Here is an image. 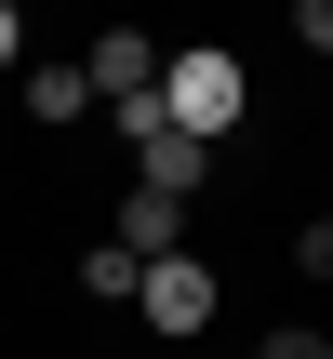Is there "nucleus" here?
<instances>
[{
    "label": "nucleus",
    "instance_id": "6e6552de",
    "mask_svg": "<svg viewBox=\"0 0 333 359\" xmlns=\"http://www.w3.org/2000/svg\"><path fill=\"white\" fill-rule=\"evenodd\" d=\"M294 40H307V53H333V0H294Z\"/></svg>",
    "mask_w": 333,
    "mask_h": 359
},
{
    "label": "nucleus",
    "instance_id": "0eeeda50",
    "mask_svg": "<svg viewBox=\"0 0 333 359\" xmlns=\"http://www.w3.org/2000/svg\"><path fill=\"white\" fill-rule=\"evenodd\" d=\"M254 359H333V333H320V320H280V333H267Z\"/></svg>",
    "mask_w": 333,
    "mask_h": 359
},
{
    "label": "nucleus",
    "instance_id": "7ed1b4c3",
    "mask_svg": "<svg viewBox=\"0 0 333 359\" xmlns=\"http://www.w3.org/2000/svg\"><path fill=\"white\" fill-rule=\"evenodd\" d=\"M80 80H93V93H120V107H133V93H147V80H160V40H147V27H107V40H93V53H80Z\"/></svg>",
    "mask_w": 333,
    "mask_h": 359
},
{
    "label": "nucleus",
    "instance_id": "1a4fd4ad",
    "mask_svg": "<svg viewBox=\"0 0 333 359\" xmlns=\"http://www.w3.org/2000/svg\"><path fill=\"white\" fill-rule=\"evenodd\" d=\"M294 266H307V280H333V213L307 226V240H294Z\"/></svg>",
    "mask_w": 333,
    "mask_h": 359
},
{
    "label": "nucleus",
    "instance_id": "f03ea898",
    "mask_svg": "<svg viewBox=\"0 0 333 359\" xmlns=\"http://www.w3.org/2000/svg\"><path fill=\"white\" fill-rule=\"evenodd\" d=\"M133 306H147V333H200V320H214V266H200V253H160V266L133 280Z\"/></svg>",
    "mask_w": 333,
    "mask_h": 359
},
{
    "label": "nucleus",
    "instance_id": "9d476101",
    "mask_svg": "<svg viewBox=\"0 0 333 359\" xmlns=\"http://www.w3.org/2000/svg\"><path fill=\"white\" fill-rule=\"evenodd\" d=\"M13 67H27V13L0 0V80H13Z\"/></svg>",
    "mask_w": 333,
    "mask_h": 359
},
{
    "label": "nucleus",
    "instance_id": "423d86ee",
    "mask_svg": "<svg viewBox=\"0 0 333 359\" xmlns=\"http://www.w3.org/2000/svg\"><path fill=\"white\" fill-rule=\"evenodd\" d=\"M133 280H147V266H133L120 240H107V253H80V293H93V306H133Z\"/></svg>",
    "mask_w": 333,
    "mask_h": 359
},
{
    "label": "nucleus",
    "instance_id": "f257e3e1",
    "mask_svg": "<svg viewBox=\"0 0 333 359\" xmlns=\"http://www.w3.org/2000/svg\"><path fill=\"white\" fill-rule=\"evenodd\" d=\"M147 93L174 107V133H187V147H214V133H227V120L254 107V80H240V53H227V40H174Z\"/></svg>",
    "mask_w": 333,
    "mask_h": 359
},
{
    "label": "nucleus",
    "instance_id": "20e7f679",
    "mask_svg": "<svg viewBox=\"0 0 333 359\" xmlns=\"http://www.w3.org/2000/svg\"><path fill=\"white\" fill-rule=\"evenodd\" d=\"M120 253H133V266L187 253V200H147V187H133V200H120Z\"/></svg>",
    "mask_w": 333,
    "mask_h": 359
},
{
    "label": "nucleus",
    "instance_id": "39448f33",
    "mask_svg": "<svg viewBox=\"0 0 333 359\" xmlns=\"http://www.w3.org/2000/svg\"><path fill=\"white\" fill-rule=\"evenodd\" d=\"M13 80H27V120H53V133H67V120L93 107V80H80L67 53H40V67H13Z\"/></svg>",
    "mask_w": 333,
    "mask_h": 359
}]
</instances>
